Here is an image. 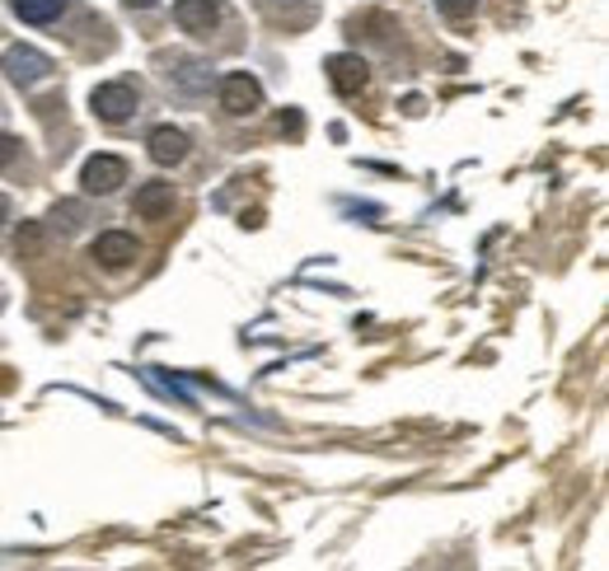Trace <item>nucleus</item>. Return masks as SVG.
<instances>
[{
	"label": "nucleus",
	"mask_w": 609,
	"mask_h": 571,
	"mask_svg": "<svg viewBox=\"0 0 609 571\" xmlns=\"http://www.w3.org/2000/svg\"><path fill=\"white\" fill-rule=\"evenodd\" d=\"M89 108H95V118H104V122H127L131 112H137V89L127 80H108L89 95Z\"/></svg>",
	"instance_id": "obj_1"
},
{
	"label": "nucleus",
	"mask_w": 609,
	"mask_h": 571,
	"mask_svg": "<svg viewBox=\"0 0 609 571\" xmlns=\"http://www.w3.org/2000/svg\"><path fill=\"white\" fill-rule=\"evenodd\" d=\"M258 104H263V85L254 76L235 71L220 80V108L230 112V118H249V112H258Z\"/></svg>",
	"instance_id": "obj_2"
},
{
	"label": "nucleus",
	"mask_w": 609,
	"mask_h": 571,
	"mask_svg": "<svg viewBox=\"0 0 609 571\" xmlns=\"http://www.w3.org/2000/svg\"><path fill=\"white\" fill-rule=\"evenodd\" d=\"M324 71H328V80H333V89H337V95H361V89L371 85L366 61H361V57H347V52L328 57V61H324Z\"/></svg>",
	"instance_id": "obj_3"
},
{
	"label": "nucleus",
	"mask_w": 609,
	"mask_h": 571,
	"mask_svg": "<svg viewBox=\"0 0 609 571\" xmlns=\"http://www.w3.org/2000/svg\"><path fill=\"white\" fill-rule=\"evenodd\" d=\"M80 183H85V193H112L118 183H127V165H122L118 155H95L85 165Z\"/></svg>",
	"instance_id": "obj_4"
},
{
	"label": "nucleus",
	"mask_w": 609,
	"mask_h": 571,
	"mask_svg": "<svg viewBox=\"0 0 609 571\" xmlns=\"http://www.w3.org/2000/svg\"><path fill=\"white\" fill-rule=\"evenodd\" d=\"M89 254H95V263H99V267H108V272H122L131 258H137V239L122 235V230H108V235H99V239H95V248H89Z\"/></svg>",
	"instance_id": "obj_5"
},
{
	"label": "nucleus",
	"mask_w": 609,
	"mask_h": 571,
	"mask_svg": "<svg viewBox=\"0 0 609 571\" xmlns=\"http://www.w3.org/2000/svg\"><path fill=\"white\" fill-rule=\"evenodd\" d=\"M6 71H10V80L14 85H38V80H48V71H52V61L42 57V52H33V48H10L6 52Z\"/></svg>",
	"instance_id": "obj_6"
},
{
	"label": "nucleus",
	"mask_w": 609,
	"mask_h": 571,
	"mask_svg": "<svg viewBox=\"0 0 609 571\" xmlns=\"http://www.w3.org/2000/svg\"><path fill=\"white\" fill-rule=\"evenodd\" d=\"M174 19L184 24V33L207 38V33L220 24V6H216V0H178V6H174Z\"/></svg>",
	"instance_id": "obj_7"
},
{
	"label": "nucleus",
	"mask_w": 609,
	"mask_h": 571,
	"mask_svg": "<svg viewBox=\"0 0 609 571\" xmlns=\"http://www.w3.org/2000/svg\"><path fill=\"white\" fill-rule=\"evenodd\" d=\"M174 211V183H141L137 188V216L141 220H165Z\"/></svg>",
	"instance_id": "obj_8"
},
{
	"label": "nucleus",
	"mask_w": 609,
	"mask_h": 571,
	"mask_svg": "<svg viewBox=\"0 0 609 571\" xmlns=\"http://www.w3.org/2000/svg\"><path fill=\"white\" fill-rule=\"evenodd\" d=\"M188 155V136L178 127H155L150 131V159L155 165H178Z\"/></svg>",
	"instance_id": "obj_9"
},
{
	"label": "nucleus",
	"mask_w": 609,
	"mask_h": 571,
	"mask_svg": "<svg viewBox=\"0 0 609 571\" xmlns=\"http://www.w3.org/2000/svg\"><path fill=\"white\" fill-rule=\"evenodd\" d=\"M10 6L24 24H52V19L66 10V0H10Z\"/></svg>",
	"instance_id": "obj_10"
},
{
	"label": "nucleus",
	"mask_w": 609,
	"mask_h": 571,
	"mask_svg": "<svg viewBox=\"0 0 609 571\" xmlns=\"http://www.w3.org/2000/svg\"><path fill=\"white\" fill-rule=\"evenodd\" d=\"M436 6H441V14H445V19H469L479 0H436Z\"/></svg>",
	"instance_id": "obj_11"
},
{
	"label": "nucleus",
	"mask_w": 609,
	"mask_h": 571,
	"mask_svg": "<svg viewBox=\"0 0 609 571\" xmlns=\"http://www.w3.org/2000/svg\"><path fill=\"white\" fill-rule=\"evenodd\" d=\"M14 159H19V141H14L10 131H0V169H10Z\"/></svg>",
	"instance_id": "obj_12"
},
{
	"label": "nucleus",
	"mask_w": 609,
	"mask_h": 571,
	"mask_svg": "<svg viewBox=\"0 0 609 571\" xmlns=\"http://www.w3.org/2000/svg\"><path fill=\"white\" fill-rule=\"evenodd\" d=\"M282 131H291V136H301V112H282Z\"/></svg>",
	"instance_id": "obj_13"
},
{
	"label": "nucleus",
	"mask_w": 609,
	"mask_h": 571,
	"mask_svg": "<svg viewBox=\"0 0 609 571\" xmlns=\"http://www.w3.org/2000/svg\"><path fill=\"white\" fill-rule=\"evenodd\" d=\"M6 220H10V197L0 193V225H6Z\"/></svg>",
	"instance_id": "obj_14"
},
{
	"label": "nucleus",
	"mask_w": 609,
	"mask_h": 571,
	"mask_svg": "<svg viewBox=\"0 0 609 571\" xmlns=\"http://www.w3.org/2000/svg\"><path fill=\"white\" fill-rule=\"evenodd\" d=\"M127 6H141L146 10V6H155V0H127Z\"/></svg>",
	"instance_id": "obj_15"
}]
</instances>
